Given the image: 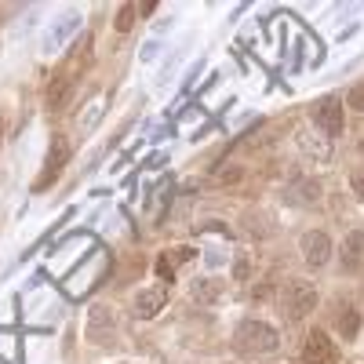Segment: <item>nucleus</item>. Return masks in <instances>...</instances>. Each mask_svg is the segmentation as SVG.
Masks as SVG:
<instances>
[{
	"instance_id": "nucleus-22",
	"label": "nucleus",
	"mask_w": 364,
	"mask_h": 364,
	"mask_svg": "<svg viewBox=\"0 0 364 364\" xmlns=\"http://www.w3.org/2000/svg\"><path fill=\"white\" fill-rule=\"evenodd\" d=\"M360 154H364V146H360Z\"/></svg>"
},
{
	"instance_id": "nucleus-21",
	"label": "nucleus",
	"mask_w": 364,
	"mask_h": 364,
	"mask_svg": "<svg viewBox=\"0 0 364 364\" xmlns=\"http://www.w3.org/2000/svg\"><path fill=\"white\" fill-rule=\"evenodd\" d=\"M0 142H4V135H0Z\"/></svg>"
},
{
	"instance_id": "nucleus-13",
	"label": "nucleus",
	"mask_w": 364,
	"mask_h": 364,
	"mask_svg": "<svg viewBox=\"0 0 364 364\" xmlns=\"http://www.w3.org/2000/svg\"><path fill=\"white\" fill-rule=\"evenodd\" d=\"M223 291H226V281L223 277H197V281H190V295H193V302H200V306L219 302Z\"/></svg>"
},
{
	"instance_id": "nucleus-3",
	"label": "nucleus",
	"mask_w": 364,
	"mask_h": 364,
	"mask_svg": "<svg viewBox=\"0 0 364 364\" xmlns=\"http://www.w3.org/2000/svg\"><path fill=\"white\" fill-rule=\"evenodd\" d=\"M317 306V288L310 281H288L284 291H281V314L284 321H302V317H310Z\"/></svg>"
},
{
	"instance_id": "nucleus-9",
	"label": "nucleus",
	"mask_w": 364,
	"mask_h": 364,
	"mask_svg": "<svg viewBox=\"0 0 364 364\" xmlns=\"http://www.w3.org/2000/svg\"><path fill=\"white\" fill-rule=\"evenodd\" d=\"M302 259H306L314 269L328 266V259H331V237H328V230H310L306 237H302Z\"/></svg>"
},
{
	"instance_id": "nucleus-18",
	"label": "nucleus",
	"mask_w": 364,
	"mask_h": 364,
	"mask_svg": "<svg viewBox=\"0 0 364 364\" xmlns=\"http://www.w3.org/2000/svg\"><path fill=\"white\" fill-rule=\"evenodd\" d=\"M346 102H350V109L364 113V84H353V87H350V95H346Z\"/></svg>"
},
{
	"instance_id": "nucleus-1",
	"label": "nucleus",
	"mask_w": 364,
	"mask_h": 364,
	"mask_svg": "<svg viewBox=\"0 0 364 364\" xmlns=\"http://www.w3.org/2000/svg\"><path fill=\"white\" fill-rule=\"evenodd\" d=\"M281 350V331L269 328L266 321H240L233 328V353L240 357H266V353H277Z\"/></svg>"
},
{
	"instance_id": "nucleus-5",
	"label": "nucleus",
	"mask_w": 364,
	"mask_h": 364,
	"mask_svg": "<svg viewBox=\"0 0 364 364\" xmlns=\"http://www.w3.org/2000/svg\"><path fill=\"white\" fill-rule=\"evenodd\" d=\"M70 154H73V149H70V139H66V135H55L51 146H48V157H44V168H41V178H37L33 190H48L51 182L58 178V171L66 168Z\"/></svg>"
},
{
	"instance_id": "nucleus-2",
	"label": "nucleus",
	"mask_w": 364,
	"mask_h": 364,
	"mask_svg": "<svg viewBox=\"0 0 364 364\" xmlns=\"http://www.w3.org/2000/svg\"><path fill=\"white\" fill-rule=\"evenodd\" d=\"M84 336H87V343L106 346V350H109V346H117L120 328H117V314H113V306H106V302H95V306L87 310Z\"/></svg>"
},
{
	"instance_id": "nucleus-15",
	"label": "nucleus",
	"mask_w": 364,
	"mask_h": 364,
	"mask_svg": "<svg viewBox=\"0 0 364 364\" xmlns=\"http://www.w3.org/2000/svg\"><path fill=\"white\" fill-rule=\"evenodd\" d=\"M240 230H245L252 240H259V237H266V233H269V223L259 215V211H245V219H240Z\"/></svg>"
},
{
	"instance_id": "nucleus-8",
	"label": "nucleus",
	"mask_w": 364,
	"mask_h": 364,
	"mask_svg": "<svg viewBox=\"0 0 364 364\" xmlns=\"http://www.w3.org/2000/svg\"><path fill=\"white\" fill-rule=\"evenodd\" d=\"M331 324H336V331L343 339H357L360 336V314L350 299H336L331 302Z\"/></svg>"
},
{
	"instance_id": "nucleus-7",
	"label": "nucleus",
	"mask_w": 364,
	"mask_h": 364,
	"mask_svg": "<svg viewBox=\"0 0 364 364\" xmlns=\"http://www.w3.org/2000/svg\"><path fill=\"white\" fill-rule=\"evenodd\" d=\"M288 204H302V208H317L321 197H324V186H321V178H310V175H299L295 182H288V190H284Z\"/></svg>"
},
{
	"instance_id": "nucleus-19",
	"label": "nucleus",
	"mask_w": 364,
	"mask_h": 364,
	"mask_svg": "<svg viewBox=\"0 0 364 364\" xmlns=\"http://www.w3.org/2000/svg\"><path fill=\"white\" fill-rule=\"evenodd\" d=\"M350 186H353V193L364 200V171H353V175H350Z\"/></svg>"
},
{
	"instance_id": "nucleus-14",
	"label": "nucleus",
	"mask_w": 364,
	"mask_h": 364,
	"mask_svg": "<svg viewBox=\"0 0 364 364\" xmlns=\"http://www.w3.org/2000/svg\"><path fill=\"white\" fill-rule=\"evenodd\" d=\"M102 109H106V95H99V99L91 102V106H84V113H80V120H77V128H80V132H91V128L99 124Z\"/></svg>"
},
{
	"instance_id": "nucleus-10",
	"label": "nucleus",
	"mask_w": 364,
	"mask_h": 364,
	"mask_svg": "<svg viewBox=\"0 0 364 364\" xmlns=\"http://www.w3.org/2000/svg\"><path fill=\"white\" fill-rule=\"evenodd\" d=\"M164 306H168V288H164V284H154V288L135 291V314H139L142 321L157 317Z\"/></svg>"
},
{
	"instance_id": "nucleus-17",
	"label": "nucleus",
	"mask_w": 364,
	"mask_h": 364,
	"mask_svg": "<svg viewBox=\"0 0 364 364\" xmlns=\"http://www.w3.org/2000/svg\"><path fill=\"white\" fill-rule=\"evenodd\" d=\"M132 22H135V8H120L117 11V33H128Z\"/></svg>"
},
{
	"instance_id": "nucleus-6",
	"label": "nucleus",
	"mask_w": 364,
	"mask_h": 364,
	"mask_svg": "<svg viewBox=\"0 0 364 364\" xmlns=\"http://www.w3.org/2000/svg\"><path fill=\"white\" fill-rule=\"evenodd\" d=\"M302 364H339V350L328 339V331L314 328L302 343Z\"/></svg>"
},
{
	"instance_id": "nucleus-4",
	"label": "nucleus",
	"mask_w": 364,
	"mask_h": 364,
	"mask_svg": "<svg viewBox=\"0 0 364 364\" xmlns=\"http://www.w3.org/2000/svg\"><path fill=\"white\" fill-rule=\"evenodd\" d=\"M310 120H314V128H317L324 139L343 135V128H346L343 99H339V95H324V99H317V102H314V109H310Z\"/></svg>"
},
{
	"instance_id": "nucleus-12",
	"label": "nucleus",
	"mask_w": 364,
	"mask_h": 364,
	"mask_svg": "<svg viewBox=\"0 0 364 364\" xmlns=\"http://www.w3.org/2000/svg\"><path fill=\"white\" fill-rule=\"evenodd\" d=\"M73 84H77V77H70L66 70H63V73H55V80L48 84V99H44L51 113H58V109H63V106L70 102V95H73Z\"/></svg>"
},
{
	"instance_id": "nucleus-11",
	"label": "nucleus",
	"mask_w": 364,
	"mask_h": 364,
	"mask_svg": "<svg viewBox=\"0 0 364 364\" xmlns=\"http://www.w3.org/2000/svg\"><path fill=\"white\" fill-rule=\"evenodd\" d=\"M339 266H343V273H360L364 269V233L360 230L346 233L343 248H339Z\"/></svg>"
},
{
	"instance_id": "nucleus-20",
	"label": "nucleus",
	"mask_w": 364,
	"mask_h": 364,
	"mask_svg": "<svg viewBox=\"0 0 364 364\" xmlns=\"http://www.w3.org/2000/svg\"><path fill=\"white\" fill-rule=\"evenodd\" d=\"M233 273H237V281H240V277H248V273H252V266H248V259H237V266H233Z\"/></svg>"
},
{
	"instance_id": "nucleus-16",
	"label": "nucleus",
	"mask_w": 364,
	"mask_h": 364,
	"mask_svg": "<svg viewBox=\"0 0 364 364\" xmlns=\"http://www.w3.org/2000/svg\"><path fill=\"white\" fill-rule=\"evenodd\" d=\"M245 178V168H223L215 178H211V186H233V182Z\"/></svg>"
}]
</instances>
